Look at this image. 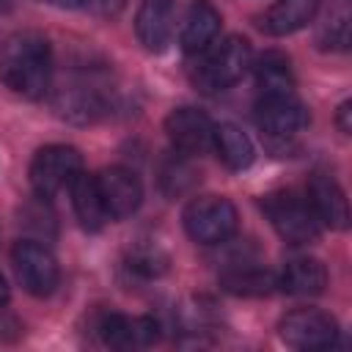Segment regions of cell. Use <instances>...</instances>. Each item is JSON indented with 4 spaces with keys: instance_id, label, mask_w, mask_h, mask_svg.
<instances>
[{
    "instance_id": "17",
    "label": "cell",
    "mask_w": 352,
    "mask_h": 352,
    "mask_svg": "<svg viewBox=\"0 0 352 352\" xmlns=\"http://www.w3.org/2000/svg\"><path fill=\"white\" fill-rule=\"evenodd\" d=\"M69 192H72V206H74V214L80 220V226L85 231H99L104 226L107 212H104V204H102V195H99V187H96V176H88V173H77L69 184Z\"/></svg>"
},
{
    "instance_id": "9",
    "label": "cell",
    "mask_w": 352,
    "mask_h": 352,
    "mask_svg": "<svg viewBox=\"0 0 352 352\" xmlns=\"http://www.w3.org/2000/svg\"><path fill=\"white\" fill-rule=\"evenodd\" d=\"M212 129L214 124L198 107H176L165 116V135L173 151L187 154V157L204 154L212 146Z\"/></svg>"
},
{
    "instance_id": "25",
    "label": "cell",
    "mask_w": 352,
    "mask_h": 352,
    "mask_svg": "<svg viewBox=\"0 0 352 352\" xmlns=\"http://www.w3.org/2000/svg\"><path fill=\"white\" fill-rule=\"evenodd\" d=\"M124 3L126 0H99V8H102V14H118L124 8Z\"/></svg>"
},
{
    "instance_id": "13",
    "label": "cell",
    "mask_w": 352,
    "mask_h": 352,
    "mask_svg": "<svg viewBox=\"0 0 352 352\" xmlns=\"http://www.w3.org/2000/svg\"><path fill=\"white\" fill-rule=\"evenodd\" d=\"M308 204L319 220V226L344 231L349 226V206L346 195L338 187V182L327 173H314L308 182Z\"/></svg>"
},
{
    "instance_id": "7",
    "label": "cell",
    "mask_w": 352,
    "mask_h": 352,
    "mask_svg": "<svg viewBox=\"0 0 352 352\" xmlns=\"http://www.w3.org/2000/svg\"><path fill=\"white\" fill-rule=\"evenodd\" d=\"M256 124L267 138H292L308 126V107L300 102L294 91L258 94L256 102Z\"/></svg>"
},
{
    "instance_id": "1",
    "label": "cell",
    "mask_w": 352,
    "mask_h": 352,
    "mask_svg": "<svg viewBox=\"0 0 352 352\" xmlns=\"http://www.w3.org/2000/svg\"><path fill=\"white\" fill-rule=\"evenodd\" d=\"M52 77L50 41L41 33L22 30L3 41L0 47V82L25 99H41Z\"/></svg>"
},
{
    "instance_id": "3",
    "label": "cell",
    "mask_w": 352,
    "mask_h": 352,
    "mask_svg": "<svg viewBox=\"0 0 352 352\" xmlns=\"http://www.w3.org/2000/svg\"><path fill=\"white\" fill-rule=\"evenodd\" d=\"M261 209L278 236L289 245H308L319 236V220L308 204L292 190H275L261 198Z\"/></svg>"
},
{
    "instance_id": "23",
    "label": "cell",
    "mask_w": 352,
    "mask_h": 352,
    "mask_svg": "<svg viewBox=\"0 0 352 352\" xmlns=\"http://www.w3.org/2000/svg\"><path fill=\"white\" fill-rule=\"evenodd\" d=\"M6 330H14V333H19L22 327H19V322H16L14 316H8V314L0 308V338H6Z\"/></svg>"
},
{
    "instance_id": "6",
    "label": "cell",
    "mask_w": 352,
    "mask_h": 352,
    "mask_svg": "<svg viewBox=\"0 0 352 352\" xmlns=\"http://www.w3.org/2000/svg\"><path fill=\"white\" fill-rule=\"evenodd\" d=\"M11 264H14L16 280L33 297L52 294L58 280H60V270H58L55 256L44 245H38L33 239H19L11 248Z\"/></svg>"
},
{
    "instance_id": "12",
    "label": "cell",
    "mask_w": 352,
    "mask_h": 352,
    "mask_svg": "<svg viewBox=\"0 0 352 352\" xmlns=\"http://www.w3.org/2000/svg\"><path fill=\"white\" fill-rule=\"evenodd\" d=\"M176 30V0H143L135 14V33L148 52L168 50Z\"/></svg>"
},
{
    "instance_id": "24",
    "label": "cell",
    "mask_w": 352,
    "mask_h": 352,
    "mask_svg": "<svg viewBox=\"0 0 352 352\" xmlns=\"http://www.w3.org/2000/svg\"><path fill=\"white\" fill-rule=\"evenodd\" d=\"M349 113H352V110H349V102H344V104L338 107V126H341L344 135L352 129V126H349Z\"/></svg>"
},
{
    "instance_id": "27",
    "label": "cell",
    "mask_w": 352,
    "mask_h": 352,
    "mask_svg": "<svg viewBox=\"0 0 352 352\" xmlns=\"http://www.w3.org/2000/svg\"><path fill=\"white\" fill-rule=\"evenodd\" d=\"M8 300V283H6V278H3V272H0V305Z\"/></svg>"
},
{
    "instance_id": "5",
    "label": "cell",
    "mask_w": 352,
    "mask_h": 352,
    "mask_svg": "<svg viewBox=\"0 0 352 352\" xmlns=\"http://www.w3.org/2000/svg\"><path fill=\"white\" fill-rule=\"evenodd\" d=\"M82 170V157L74 146L52 143L36 151L30 162V187L38 198H52L60 190H69L72 179Z\"/></svg>"
},
{
    "instance_id": "10",
    "label": "cell",
    "mask_w": 352,
    "mask_h": 352,
    "mask_svg": "<svg viewBox=\"0 0 352 352\" xmlns=\"http://www.w3.org/2000/svg\"><path fill=\"white\" fill-rule=\"evenodd\" d=\"M96 187H99L104 212L113 220H124V217L135 214L138 206H140V201H143V184H140V179L132 170L118 168V165L116 168H104L96 176Z\"/></svg>"
},
{
    "instance_id": "14",
    "label": "cell",
    "mask_w": 352,
    "mask_h": 352,
    "mask_svg": "<svg viewBox=\"0 0 352 352\" xmlns=\"http://www.w3.org/2000/svg\"><path fill=\"white\" fill-rule=\"evenodd\" d=\"M220 11L209 3V0H192L187 6L182 30H179V41L182 50L190 55H201L206 47L214 44L217 33H220Z\"/></svg>"
},
{
    "instance_id": "21",
    "label": "cell",
    "mask_w": 352,
    "mask_h": 352,
    "mask_svg": "<svg viewBox=\"0 0 352 352\" xmlns=\"http://www.w3.org/2000/svg\"><path fill=\"white\" fill-rule=\"evenodd\" d=\"M198 173L195 168L190 165V157L187 154H179L173 151L162 165H160V187L168 198H176V195H184L192 184H195Z\"/></svg>"
},
{
    "instance_id": "18",
    "label": "cell",
    "mask_w": 352,
    "mask_h": 352,
    "mask_svg": "<svg viewBox=\"0 0 352 352\" xmlns=\"http://www.w3.org/2000/svg\"><path fill=\"white\" fill-rule=\"evenodd\" d=\"M220 286L236 297H264L278 286V278L258 264L239 261L231 270L220 272Z\"/></svg>"
},
{
    "instance_id": "16",
    "label": "cell",
    "mask_w": 352,
    "mask_h": 352,
    "mask_svg": "<svg viewBox=\"0 0 352 352\" xmlns=\"http://www.w3.org/2000/svg\"><path fill=\"white\" fill-rule=\"evenodd\" d=\"M316 6L319 0H275L258 16V28L267 36H289L314 19Z\"/></svg>"
},
{
    "instance_id": "26",
    "label": "cell",
    "mask_w": 352,
    "mask_h": 352,
    "mask_svg": "<svg viewBox=\"0 0 352 352\" xmlns=\"http://www.w3.org/2000/svg\"><path fill=\"white\" fill-rule=\"evenodd\" d=\"M36 3H47V6H55V8H80V6H85V0H36Z\"/></svg>"
},
{
    "instance_id": "22",
    "label": "cell",
    "mask_w": 352,
    "mask_h": 352,
    "mask_svg": "<svg viewBox=\"0 0 352 352\" xmlns=\"http://www.w3.org/2000/svg\"><path fill=\"white\" fill-rule=\"evenodd\" d=\"M168 267V256L157 248V245H138L135 250H129L126 256V270L138 278H160Z\"/></svg>"
},
{
    "instance_id": "15",
    "label": "cell",
    "mask_w": 352,
    "mask_h": 352,
    "mask_svg": "<svg viewBox=\"0 0 352 352\" xmlns=\"http://www.w3.org/2000/svg\"><path fill=\"white\" fill-rule=\"evenodd\" d=\"M278 286L294 297H316L327 286V270L319 258L311 256H294L283 264V272L278 278Z\"/></svg>"
},
{
    "instance_id": "20",
    "label": "cell",
    "mask_w": 352,
    "mask_h": 352,
    "mask_svg": "<svg viewBox=\"0 0 352 352\" xmlns=\"http://www.w3.org/2000/svg\"><path fill=\"white\" fill-rule=\"evenodd\" d=\"M256 85L258 94L294 91V77L289 69V58L280 52H264L256 63Z\"/></svg>"
},
{
    "instance_id": "19",
    "label": "cell",
    "mask_w": 352,
    "mask_h": 352,
    "mask_svg": "<svg viewBox=\"0 0 352 352\" xmlns=\"http://www.w3.org/2000/svg\"><path fill=\"white\" fill-rule=\"evenodd\" d=\"M212 146H214L220 162L226 168H231V170H245L253 162V157H256L250 138L236 124H228V121L226 124H214V129H212Z\"/></svg>"
},
{
    "instance_id": "8",
    "label": "cell",
    "mask_w": 352,
    "mask_h": 352,
    "mask_svg": "<svg viewBox=\"0 0 352 352\" xmlns=\"http://www.w3.org/2000/svg\"><path fill=\"white\" fill-rule=\"evenodd\" d=\"M278 333L283 344L292 349H324L333 346L338 336V324L330 314L319 308H297L280 319Z\"/></svg>"
},
{
    "instance_id": "2",
    "label": "cell",
    "mask_w": 352,
    "mask_h": 352,
    "mask_svg": "<svg viewBox=\"0 0 352 352\" xmlns=\"http://www.w3.org/2000/svg\"><path fill=\"white\" fill-rule=\"evenodd\" d=\"M253 66V50L242 36H226L201 52L198 66L192 69V82L201 94H220L236 85L245 72Z\"/></svg>"
},
{
    "instance_id": "11",
    "label": "cell",
    "mask_w": 352,
    "mask_h": 352,
    "mask_svg": "<svg viewBox=\"0 0 352 352\" xmlns=\"http://www.w3.org/2000/svg\"><path fill=\"white\" fill-rule=\"evenodd\" d=\"M102 341L113 349H146L160 341V322L151 316L110 314L99 324Z\"/></svg>"
},
{
    "instance_id": "4",
    "label": "cell",
    "mask_w": 352,
    "mask_h": 352,
    "mask_svg": "<svg viewBox=\"0 0 352 352\" xmlns=\"http://www.w3.org/2000/svg\"><path fill=\"white\" fill-rule=\"evenodd\" d=\"M236 220V206L223 195L192 198L182 212L184 231L198 245H223L234 236Z\"/></svg>"
}]
</instances>
